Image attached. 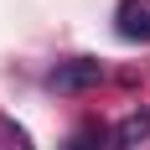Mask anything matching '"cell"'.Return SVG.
Instances as JSON below:
<instances>
[{"label": "cell", "instance_id": "6da1fadb", "mask_svg": "<svg viewBox=\"0 0 150 150\" xmlns=\"http://www.w3.org/2000/svg\"><path fill=\"white\" fill-rule=\"evenodd\" d=\"M93 83H104V62L98 57H67V62H57L47 73V88L52 93H83Z\"/></svg>", "mask_w": 150, "mask_h": 150}, {"label": "cell", "instance_id": "7a4b0ae2", "mask_svg": "<svg viewBox=\"0 0 150 150\" xmlns=\"http://www.w3.org/2000/svg\"><path fill=\"white\" fill-rule=\"evenodd\" d=\"M114 31H119L124 42H150V0H119Z\"/></svg>", "mask_w": 150, "mask_h": 150}, {"label": "cell", "instance_id": "3957f363", "mask_svg": "<svg viewBox=\"0 0 150 150\" xmlns=\"http://www.w3.org/2000/svg\"><path fill=\"white\" fill-rule=\"evenodd\" d=\"M114 150H140L150 140V109H135V114H124L119 124H114Z\"/></svg>", "mask_w": 150, "mask_h": 150}, {"label": "cell", "instance_id": "277c9868", "mask_svg": "<svg viewBox=\"0 0 150 150\" xmlns=\"http://www.w3.org/2000/svg\"><path fill=\"white\" fill-rule=\"evenodd\" d=\"M104 140H109V135H104V124H93V119H88V124H78L73 135H67V145H62V150H104Z\"/></svg>", "mask_w": 150, "mask_h": 150}]
</instances>
